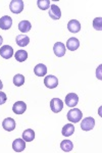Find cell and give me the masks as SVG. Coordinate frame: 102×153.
Listing matches in <instances>:
<instances>
[{"label": "cell", "mask_w": 102, "mask_h": 153, "mask_svg": "<svg viewBox=\"0 0 102 153\" xmlns=\"http://www.w3.org/2000/svg\"><path fill=\"white\" fill-rule=\"evenodd\" d=\"M66 117H68V120L71 123L77 124V123H79L80 120H82V117H83V113H82L81 110L78 109V108H74V109H71L68 112Z\"/></svg>", "instance_id": "cell-1"}, {"label": "cell", "mask_w": 102, "mask_h": 153, "mask_svg": "<svg viewBox=\"0 0 102 153\" xmlns=\"http://www.w3.org/2000/svg\"><path fill=\"white\" fill-rule=\"evenodd\" d=\"M9 9L13 13H21L24 9V1L23 0H12L9 4Z\"/></svg>", "instance_id": "cell-2"}, {"label": "cell", "mask_w": 102, "mask_h": 153, "mask_svg": "<svg viewBox=\"0 0 102 153\" xmlns=\"http://www.w3.org/2000/svg\"><path fill=\"white\" fill-rule=\"evenodd\" d=\"M95 127V120L93 117H86L82 120V124H81V129L85 132H89L91 131L93 128Z\"/></svg>", "instance_id": "cell-3"}, {"label": "cell", "mask_w": 102, "mask_h": 153, "mask_svg": "<svg viewBox=\"0 0 102 153\" xmlns=\"http://www.w3.org/2000/svg\"><path fill=\"white\" fill-rule=\"evenodd\" d=\"M50 108L54 113L60 112L63 108V102L59 98H53L50 101Z\"/></svg>", "instance_id": "cell-4"}, {"label": "cell", "mask_w": 102, "mask_h": 153, "mask_svg": "<svg viewBox=\"0 0 102 153\" xmlns=\"http://www.w3.org/2000/svg\"><path fill=\"white\" fill-rule=\"evenodd\" d=\"M44 85L49 89H54L58 85V80H57L56 76H54L52 75H48L44 79Z\"/></svg>", "instance_id": "cell-5"}, {"label": "cell", "mask_w": 102, "mask_h": 153, "mask_svg": "<svg viewBox=\"0 0 102 153\" xmlns=\"http://www.w3.org/2000/svg\"><path fill=\"white\" fill-rule=\"evenodd\" d=\"M79 102V96L76 93H68L66 96V104L68 107H74Z\"/></svg>", "instance_id": "cell-6"}, {"label": "cell", "mask_w": 102, "mask_h": 153, "mask_svg": "<svg viewBox=\"0 0 102 153\" xmlns=\"http://www.w3.org/2000/svg\"><path fill=\"white\" fill-rule=\"evenodd\" d=\"M0 55L4 59H9L13 55V48L9 45H4L0 48Z\"/></svg>", "instance_id": "cell-7"}, {"label": "cell", "mask_w": 102, "mask_h": 153, "mask_svg": "<svg viewBox=\"0 0 102 153\" xmlns=\"http://www.w3.org/2000/svg\"><path fill=\"white\" fill-rule=\"evenodd\" d=\"M48 13H49V16H50L52 19H54V21H57V19H59L61 18L60 8L57 5H55V4H52L50 6V9H49Z\"/></svg>", "instance_id": "cell-8"}, {"label": "cell", "mask_w": 102, "mask_h": 153, "mask_svg": "<svg viewBox=\"0 0 102 153\" xmlns=\"http://www.w3.org/2000/svg\"><path fill=\"white\" fill-rule=\"evenodd\" d=\"M12 110L16 114H23L27 110V105L24 101H16L12 106Z\"/></svg>", "instance_id": "cell-9"}, {"label": "cell", "mask_w": 102, "mask_h": 153, "mask_svg": "<svg viewBox=\"0 0 102 153\" xmlns=\"http://www.w3.org/2000/svg\"><path fill=\"white\" fill-rule=\"evenodd\" d=\"M53 51L57 57H63L66 54V45L61 42H56L53 46Z\"/></svg>", "instance_id": "cell-10"}, {"label": "cell", "mask_w": 102, "mask_h": 153, "mask_svg": "<svg viewBox=\"0 0 102 153\" xmlns=\"http://www.w3.org/2000/svg\"><path fill=\"white\" fill-rule=\"evenodd\" d=\"M16 122H14L13 118L11 117H7L5 120L2 122V127H3V129L7 131V132H11V131H13L16 129Z\"/></svg>", "instance_id": "cell-11"}, {"label": "cell", "mask_w": 102, "mask_h": 153, "mask_svg": "<svg viewBox=\"0 0 102 153\" xmlns=\"http://www.w3.org/2000/svg\"><path fill=\"white\" fill-rule=\"evenodd\" d=\"M12 26V19L8 16H4L0 19V29L9 30Z\"/></svg>", "instance_id": "cell-12"}, {"label": "cell", "mask_w": 102, "mask_h": 153, "mask_svg": "<svg viewBox=\"0 0 102 153\" xmlns=\"http://www.w3.org/2000/svg\"><path fill=\"white\" fill-rule=\"evenodd\" d=\"M26 148V141L24 139H16L12 143V149L16 152H22Z\"/></svg>", "instance_id": "cell-13"}, {"label": "cell", "mask_w": 102, "mask_h": 153, "mask_svg": "<svg viewBox=\"0 0 102 153\" xmlns=\"http://www.w3.org/2000/svg\"><path fill=\"white\" fill-rule=\"evenodd\" d=\"M68 29L71 33H78V32H80V30H81V24L77 19H71L68 24Z\"/></svg>", "instance_id": "cell-14"}, {"label": "cell", "mask_w": 102, "mask_h": 153, "mask_svg": "<svg viewBox=\"0 0 102 153\" xmlns=\"http://www.w3.org/2000/svg\"><path fill=\"white\" fill-rule=\"evenodd\" d=\"M80 47V41L77 38H69L66 42V48L69 51H74Z\"/></svg>", "instance_id": "cell-15"}, {"label": "cell", "mask_w": 102, "mask_h": 153, "mask_svg": "<svg viewBox=\"0 0 102 153\" xmlns=\"http://www.w3.org/2000/svg\"><path fill=\"white\" fill-rule=\"evenodd\" d=\"M34 73H35V75L38 76H46V74H47V68H46V65H43V63H39V65H37L34 68Z\"/></svg>", "instance_id": "cell-16"}, {"label": "cell", "mask_w": 102, "mask_h": 153, "mask_svg": "<svg viewBox=\"0 0 102 153\" xmlns=\"http://www.w3.org/2000/svg\"><path fill=\"white\" fill-rule=\"evenodd\" d=\"M16 41V44L19 46H21V47H25V46H27L30 43V38L26 35H17Z\"/></svg>", "instance_id": "cell-17"}, {"label": "cell", "mask_w": 102, "mask_h": 153, "mask_svg": "<svg viewBox=\"0 0 102 153\" xmlns=\"http://www.w3.org/2000/svg\"><path fill=\"white\" fill-rule=\"evenodd\" d=\"M74 126L73 124H66V126H63V131H61V134L64 137H69L74 134Z\"/></svg>", "instance_id": "cell-18"}, {"label": "cell", "mask_w": 102, "mask_h": 153, "mask_svg": "<svg viewBox=\"0 0 102 153\" xmlns=\"http://www.w3.org/2000/svg\"><path fill=\"white\" fill-rule=\"evenodd\" d=\"M32 29V25L29 21H22L19 24V30L22 33H28L31 31Z\"/></svg>", "instance_id": "cell-19"}, {"label": "cell", "mask_w": 102, "mask_h": 153, "mask_svg": "<svg viewBox=\"0 0 102 153\" xmlns=\"http://www.w3.org/2000/svg\"><path fill=\"white\" fill-rule=\"evenodd\" d=\"M23 139L26 142H31L35 139V132L32 129H28L24 131L23 133Z\"/></svg>", "instance_id": "cell-20"}, {"label": "cell", "mask_w": 102, "mask_h": 153, "mask_svg": "<svg viewBox=\"0 0 102 153\" xmlns=\"http://www.w3.org/2000/svg\"><path fill=\"white\" fill-rule=\"evenodd\" d=\"M60 148L64 152H69L73 150L74 144H73V142L69 141V140H63V141L60 143Z\"/></svg>", "instance_id": "cell-21"}, {"label": "cell", "mask_w": 102, "mask_h": 153, "mask_svg": "<svg viewBox=\"0 0 102 153\" xmlns=\"http://www.w3.org/2000/svg\"><path fill=\"white\" fill-rule=\"evenodd\" d=\"M14 56H16V59L19 62H23L28 58V52L26 50H17Z\"/></svg>", "instance_id": "cell-22"}, {"label": "cell", "mask_w": 102, "mask_h": 153, "mask_svg": "<svg viewBox=\"0 0 102 153\" xmlns=\"http://www.w3.org/2000/svg\"><path fill=\"white\" fill-rule=\"evenodd\" d=\"M24 83H25V76L23 75L16 74V75L13 76V84L16 87H21L22 85H24Z\"/></svg>", "instance_id": "cell-23"}, {"label": "cell", "mask_w": 102, "mask_h": 153, "mask_svg": "<svg viewBox=\"0 0 102 153\" xmlns=\"http://www.w3.org/2000/svg\"><path fill=\"white\" fill-rule=\"evenodd\" d=\"M37 5L41 10H47L49 8V6H50V1L49 0H38Z\"/></svg>", "instance_id": "cell-24"}, {"label": "cell", "mask_w": 102, "mask_h": 153, "mask_svg": "<svg viewBox=\"0 0 102 153\" xmlns=\"http://www.w3.org/2000/svg\"><path fill=\"white\" fill-rule=\"evenodd\" d=\"M93 27L94 29L97 31H101L102 30V19L101 18H96L93 21Z\"/></svg>", "instance_id": "cell-25"}, {"label": "cell", "mask_w": 102, "mask_h": 153, "mask_svg": "<svg viewBox=\"0 0 102 153\" xmlns=\"http://www.w3.org/2000/svg\"><path fill=\"white\" fill-rule=\"evenodd\" d=\"M6 100H7L6 94L4 92H2L1 90H0V105L4 104V103L6 102Z\"/></svg>", "instance_id": "cell-26"}, {"label": "cell", "mask_w": 102, "mask_h": 153, "mask_svg": "<svg viewBox=\"0 0 102 153\" xmlns=\"http://www.w3.org/2000/svg\"><path fill=\"white\" fill-rule=\"evenodd\" d=\"M101 68H102V65H99V68H97V78L99 79V80H101L102 79V76H101Z\"/></svg>", "instance_id": "cell-27"}, {"label": "cell", "mask_w": 102, "mask_h": 153, "mask_svg": "<svg viewBox=\"0 0 102 153\" xmlns=\"http://www.w3.org/2000/svg\"><path fill=\"white\" fill-rule=\"evenodd\" d=\"M2 43H3V39H2V37L0 36V46L2 45Z\"/></svg>", "instance_id": "cell-28"}, {"label": "cell", "mask_w": 102, "mask_h": 153, "mask_svg": "<svg viewBox=\"0 0 102 153\" xmlns=\"http://www.w3.org/2000/svg\"><path fill=\"white\" fill-rule=\"evenodd\" d=\"M3 88V84H2V82H1V80H0V90Z\"/></svg>", "instance_id": "cell-29"}]
</instances>
